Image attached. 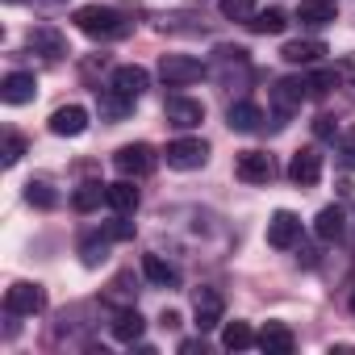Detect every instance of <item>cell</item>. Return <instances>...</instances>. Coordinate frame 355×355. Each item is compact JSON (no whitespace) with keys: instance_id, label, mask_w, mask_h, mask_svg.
<instances>
[{"instance_id":"obj_1","label":"cell","mask_w":355,"mask_h":355,"mask_svg":"<svg viewBox=\"0 0 355 355\" xmlns=\"http://www.w3.org/2000/svg\"><path fill=\"white\" fill-rule=\"evenodd\" d=\"M71 21H76V30L80 34H88V38H96V42H117V38H125L134 26L117 13V9H109V5H80L76 13H71Z\"/></svg>"},{"instance_id":"obj_2","label":"cell","mask_w":355,"mask_h":355,"mask_svg":"<svg viewBox=\"0 0 355 355\" xmlns=\"http://www.w3.org/2000/svg\"><path fill=\"white\" fill-rule=\"evenodd\" d=\"M163 159H167V167H175V171H197V167H205V159H209V142H201V138H175V142H167Z\"/></svg>"},{"instance_id":"obj_3","label":"cell","mask_w":355,"mask_h":355,"mask_svg":"<svg viewBox=\"0 0 355 355\" xmlns=\"http://www.w3.org/2000/svg\"><path fill=\"white\" fill-rule=\"evenodd\" d=\"M155 163H159V155H155V146H146V142H130V146H121V150L113 155V167H117L121 175H130V180L150 175Z\"/></svg>"},{"instance_id":"obj_4","label":"cell","mask_w":355,"mask_h":355,"mask_svg":"<svg viewBox=\"0 0 355 355\" xmlns=\"http://www.w3.org/2000/svg\"><path fill=\"white\" fill-rule=\"evenodd\" d=\"M5 309H9L13 318H34V313H42V309H46V293H42V284L17 280V284L5 293Z\"/></svg>"},{"instance_id":"obj_5","label":"cell","mask_w":355,"mask_h":355,"mask_svg":"<svg viewBox=\"0 0 355 355\" xmlns=\"http://www.w3.org/2000/svg\"><path fill=\"white\" fill-rule=\"evenodd\" d=\"M159 76H163L171 88H184V84H197V80L205 76V67H201V59H193V55H163V59H159Z\"/></svg>"},{"instance_id":"obj_6","label":"cell","mask_w":355,"mask_h":355,"mask_svg":"<svg viewBox=\"0 0 355 355\" xmlns=\"http://www.w3.org/2000/svg\"><path fill=\"white\" fill-rule=\"evenodd\" d=\"M222 313H226V297L218 288H197L193 293V318H197V330H218L222 326Z\"/></svg>"},{"instance_id":"obj_7","label":"cell","mask_w":355,"mask_h":355,"mask_svg":"<svg viewBox=\"0 0 355 355\" xmlns=\"http://www.w3.org/2000/svg\"><path fill=\"white\" fill-rule=\"evenodd\" d=\"M234 175H239L243 184H268L272 175H276V163H272L268 150H243L234 159Z\"/></svg>"},{"instance_id":"obj_8","label":"cell","mask_w":355,"mask_h":355,"mask_svg":"<svg viewBox=\"0 0 355 355\" xmlns=\"http://www.w3.org/2000/svg\"><path fill=\"white\" fill-rule=\"evenodd\" d=\"M288 180L301 184V189H313L322 180V150L318 146H301L293 159H288Z\"/></svg>"},{"instance_id":"obj_9","label":"cell","mask_w":355,"mask_h":355,"mask_svg":"<svg viewBox=\"0 0 355 355\" xmlns=\"http://www.w3.org/2000/svg\"><path fill=\"white\" fill-rule=\"evenodd\" d=\"M297 239H301V218L288 214V209H276L272 222H268V247L288 251V247H297Z\"/></svg>"},{"instance_id":"obj_10","label":"cell","mask_w":355,"mask_h":355,"mask_svg":"<svg viewBox=\"0 0 355 355\" xmlns=\"http://www.w3.org/2000/svg\"><path fill=\"white\" fill-rule=\"evenodd\" d=\"M109 88H117L121 96L138 101V96L150 88V71H146V67H138V63H121V67H113V80H109Z\"/></svg>"},{"instance_id":"obj_11","label":"cell","mask_w":355,"mask_h":355,"mask_svg":"<svg viewBox=\"0 0 355 355\" xmlns=\"http://www.w3.org/2000/svg\"><path fill=\"white\" fill-rule=\"evenodd\" d=\"M84 130H88V109H84V105H63V109L51 113V134H59V138H80Z\"/></svg>"},{"instance_id":"obj_12","label":"cell","mask_w":355,"mask_h":355,"mask_svg":"<svg viewBox=\"0 0 355 355\" xmlns=\"http://www.w3.org/2000/svg\"><path fill=\"white\" fill-rule=\"evenodd\" d=\"M167 121L175 130H193L205 121V105L201 101H189V96H167Z\"/></svg>"},{"instance_id":"obj_13","label":"cell","mask_w":355,"mask_h":355,"mask_svg":"<svg viewBox=\"0 0 355 355\" xmlns=\"http://www.w3.org/2000/svg\"><path fill=\"white\" fill-rule=\"evenodd\" d=\"M309 96V88H305V80H276V88H272V109L280 113V117H288V113H297L301 109V101Z\"/></svg>"},{"instance_id":"obj_14","label":"cell","mask_w":355,"mask_h":355,"mask_svg":"<svg viewBox=\"0 0 355 355\" xmlns=\"http://www.w3.org/2000/svg\"><path fill=\"white\" fill-rule=\"evenodd\" d=\"M38 92V80L30 71H9L5 84H0V96H5V105H30Z\"/></svg>"},{"instance_id":"obj_15","label":"cell","mask_w":355,"mask_h":355,"mask_svg":"<svg viewBox=\"0 0 355 355\" xmlns=\"http://www.w3.org/2000/svg\"><path fill=\"white\" fill-rule=\"evenodd\" d=\"M30 51L46 55V59H63V55H67V38H63L55 26H34V30H30Z\"/></svg>"},{"instance_id":"obj_16","label":"cell","mask_w":355,"mask_h":355,"mask_svg":"<svg viewBox=\"0 0 355 355\" xmlns=\"http://www.w3.org/2000/svg\"><path fill=\"white\" fill-rule=\"evenodd\" d=\"M255 347H263L268 355H288V351L297 347V338H293V330H288L284 322H268V326L259 330V338H255Z\"/></svg>"},{"instance_id":"obj_17","label":"cell","mask_w":355,"mask_h":355,"mask_svg":"<svg viewBox=\"0 0 355 355\" xmlns=\"http://www.w3.org/2000/svg\"><path fill=\"white\" fill-rule=\"evenodd\" d=\"M338 9H334V0H301V9H297V21L309 26V30H322V26H334Z\"/></svg>"},{"instance_id":"obj_18","label":"cell","mask_w":355,"mask_h":355,"mask_svg":"<svg viewBox=\"0 0 355 355\" xmlns=\"http://www.w3.org/2000/svg\"><path fill=\"white\" fill-rule=\"evenodd\" d=\"M226 121H230V130H239V134H255V130L263 125V109H259L255 101H234L230 113H226Z\"/></svg>"},{"instance_id":"obj_19","label":"cell","mask_w":355,"mask_h":355,"mask_svg":"<svg viewBox=\"0 0 355 355\" xmlns=\"http://www.w3.org/2000/svg\"><path fill=\"white\" fill-rule=\"evenodd\" d=\"M105 205H109V209H117L121 218L138 209V189H134V180H130V175H125V180H117V184H109V189H105Z\"/></svg>"},{"instance_id":"obj_20","label":"cell","mask_w":355,"mask_h":355,"mask_svg":"<svg viewBox=\"0 0 355 355\" xmlns=\"http://www.w3.org/2000/svg\"><path fill=\"white\" fill-rule=\"evenodd\" d=\"M142 330H146V322H142V313L138 309H117V318H113V338L117 343H138L142 338Z\"/></svg>"},{"instance_id":"obj_21","label":"cell","mask_w":355,"mask_h":355,"mask_svg":"<svg viewBox=\"0 0 355 355\" xmlns=\"http://www.w3.org/2000/svg\"><path fill=\"white\" fill-rule=\"evenodd\" d=\"M142 276L150 284H159V288H175V284H180V272H175L167 259H159V255H142Z\"/></svg>"},{"instance_id":"obj_22","label":"cell","mask_w":355,"mask_h":355,"mask_svg":"<svg viewBox=\"0 0 355 355\" xmlns=\"http://www.w3.org/2000/svg\"><path fill=\"white\" fill-rule=\"evenodd\" d=\"M313 234H318L322 243H338V239H343V209H338V205H326V209L318 214V222H313Z\"/></svg>"},{"instance_id":"obj_23","label":"cell","mask_w":355,"mask_h":355,"mask_svg":"<svg viewBox=\"0 0 355 355\" xmlns=\"http://www.w3.org/2000/svg\"><path fill=\"white\" fill-rule=\"evenodd\" d=\"M247 26H251V34H284L288 13H284V9H255V17H251Z\"/></svg>"},{"instance_id":"obj_24","label":"cell","mask_w":355,"mask_h":355,"mask_svg":"<svg viewBox=\"0 0 355 355\" xmlns=\"http://www.w3.org/2000/svg\"><path fill=\"white\" fill-rule=\"evenodd\" d=\"M322 55H326V46L313 42V38H305V42H284V51H280L284 63H318Z\"/></svg>"},{"instance_id":"obj_25","label":"cell","mask_w":355,"mask_h":355,"mask_svg":"<svg viewBox=\"0 0 355 355\" xmlns=\"http://www.w3.org/2000/svg\"><path fill=\"white\" fill-rule=\"evenodd\" d=\"M255 338H259V334H255L247 322H226V326H222V347H226V351H247V347H255Z\"/></svg>"},{"instance_id":"obj_26","label":"cell","mask_w":355,"mask_h":355,"mask_svg":"<svg viewBox=\"0 0 355 355\" xmlns=\"http://www.w3.org/2000/svg\"><path fill=\"white\" fill-rule=\"evenodd\" d=\"M105 189H109V184H80L76 197H71V205H76L80 214H92V209L105 201Z\"/></svg>"},{"instance_id":"obj_27","label":"cell","mask_w":355,"mask_h":355,"mask_svg":"<svg viewBox=\"0 0 355 355\" xmlns=\"http://www.w3.org/2000/svg\"><path fill=\"white\" fill-rule=\"evenodd\" d=\"M109 234H101V239H88L84 247H80V255H84V268H101L105 259H109Z\"/></svg>"},{"instance_id":"obj_28","label":"cell","mask_w":355,"mask_h":355,"mask_svg":"<svg viewBox=\"0 0 355 355\" xmlns=\"http://www.w3.org/2000/svg\"><path fill=\"white\" fill-rule=\"evenodd\" d=\"M218 9L226 21H251L255 17V0H218Z\"/></svg>"},{"instance_id":"obj_29","label":"cell","mask_w":355,"mask_h":355,"mask_svg":"<svg viewBox=\"0 0 355 355\" xmlns=\"http://www.w3.org/2000/svg\"><path fill=\"white\" fill-rule=\"evenodd\" d=\"M101 109H105L109 117H125V113L134 109V101H130V96H121L117 88H105V92H101Z\"/></svg>"},{"instance_id":"obj_30","label":"cell","mask_w":355,"mask_h":355,"mask_svg":"<svg viewBox=\"0 0 355 355\" xmlns=\"http://www.w3.org/2000/svg\"><path fill=\"white\" fill-rule=\"evenodd\" d=\"M26 197H30V205H38V209H55V205H59V197H55V189H51L46 180H34V184L26 189Z\"/></svg>"},{"instance_id":"obj_31","label":"cell","mask_w":355,"mask_h":355,"mask_svg":"<svg viewBox=\"0 0 355 355\" xmlns=\"http://www.w3.org/2000/svg\"><path fill=\"white\" fill-rule=\"evenodd\" d=\"M334 84H338V76H334V71H313V76L305 80V88H309V96H326V92H330Z\"/></svg>"},{"instance_id":"obj_32","label":"cell","mask_w":355,"mask_h":355,"mask_svg":"<svg viewBox=\"0 0 355 355\" xmlns=\"http://www.w3.org/2000/svg\"><path fill=\"white\" fill-rule=\"evenodd\" d=\"M26 155V138L21 134H5V167H13Z\"/></svg>"},{"instance_id":"obj_33","label":"cell","mask_w":355,"mask_h":355,"mask_svg":"<svg viewBox=\"0 0 355 355\" xmlns=\"http://www.w3.org/2000/svg\"><path fill=\"white\" fill-rule=\"evenodd\" d=\"M105 234L109 239H134V222H113V226H105Z\"/></svg>"},{"instance_id":"obj_34","label":"cell","mask_w":355,"mask_h":355,"mask_svg":"<svg viewBox=\"0 0 355 355\" xmlns=\"http://www.w3.org/2000/svg\"><path fill=\"white\" fill-rule=\"evenodd\" d=\"M313 134H318V138H330V134H334V121H330V117H318V121H313Z\"/></svg>"},{"instance_id":"obj_35","label":"cell","mask_w":355,"mask_h":355,"mask_svg":"<svg viewBox=\"0 0 355 355\" xmlns=\"http://www.w3.org/2000/svg\"><path fill=\"white\" fill-rule=\"evenodd\" d=\"M343 155H347V159L355 163V125H351V130L343 134Z\"/></svg>"},{"instance_id":"obj_36","label":"cell","mask_w":355,"mask_h":355,"mask_svg":"<svg viewBox=\"0 0 355 355\" xmlns=\"http://www.w3.org/2000/svg\"><path fill=\"white\" fill-rule=\"evenodd\" d=\"M163 326H180V313H175V309H163Z\"/></svg>"},{"instance_id":"obj_37","label":"cell","mask_w":355,"mask_h":355,"mask_svg":"<svg viewBox=\"0 0 355 355\" xmlns=\"http://www.w3.org/2000/svg\"><path fill=\"white\" fill-rule=\"evenodd\" d=\"M343 71H347V76L355 80V55H351V59H343Z\"/></svg>"},{"instance_id":"obj_38","label":"cell","mask_w":355,"mask_h":355,"mask_svg":"<svg viewBox=\"0 0 355 355\" xmlns=\"http://www.w3.org/2000/svg\"><path fill=\"white\" fill-rule=\"evenodd\" d=\"M351 309H355V288H351Z\"/></svg>"}]
</instances>
